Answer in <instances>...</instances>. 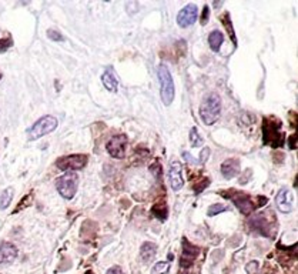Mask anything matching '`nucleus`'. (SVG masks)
<instances>
[{
	"mask_svg": "<svg viewBox=\"0 0 298 274\" xmlns=\"http://www.w3.org/2000/svg\"><path fill=\"white\" fill-rule=\"evenodd\" d=\"M221 114V97L217 93H210L200 106V119L205 126H213Z\"/></svg>",
	"mask_w": 298,
	"mask_h": 274,
	"instance_id": "obj_1",
	"label": "nucleus"
},
{
	"mask_svg": "<svg viewBox=\"0 0 298 274\" xmlns=\"http://www.w3.org/2000/svg\"><path fill=\"white\" fill-rule=\"evenodd\" d=\"M157 74H159V82H160V96L164 106H170L174 100L176 96V87H174V80L173 76L170 73V70L167 68L166 65H160L157 68Z\"/></svg>",
	"mask_w": 298,
	"mask_h": 274,
	"instance_id": "obj_2",
	"label": "nucleus"
},
{
	"mask_svg": "<svg viewBox=\"0 0 298 274\" xmlns=\"http://www.w3.org/2000/svg\"><path fill=\"white\" fill-rule=\"evenodd\" d=\"M77 187H79V176L76 171H67L63 176L56 178V189L59 194L66 200L74 197Z\"/></svg>",
	"mask_w": 298,
	"mask_h": 274,
	"instance_id": "obj_3",
	"label": "nucleus"
},
{
	"mask_svg": "<svg viewBox=\"0 0 298 274\" xmlns=\"http://www.w3.org/2000/svg\"><path fill=\"white\" fill-rule=\"evenodd\" d=\"M57 126H59V120L54 116H43L27 130V138L37 140L40 137L52 133L53 130L57 129Z\"/></svg>",
	"mask_w": 298,
	"mask_h": 274,
	"instance_id": "obj_4",
	"label": "nucleus"
},
{
	"mask_svg": "<svg viewBox=\"0 0 298 274\" xmlns=\"http://www.w3.org/2000/svg\"><path fill=\"white\" fill-rule=\"evenodd\" d=\"M281 129V123L277 122V124H272V119H264V126H263V136H264V143L265 144H271L274 147L281 146L283 144V135L280 132Z\"/></svg>",
	"mask_w": 298,
	"mask_h": 274,
	"instance_id": "obj_5",
	"label": "nucleus"
},
{
	"mask_svg": "<svg viewBox=\"0 0 298 274\" xmlns=\"http://www.w3.org/2000/svg\"><path fill=\"white\" fill-rule=\"evenodd\" d=\"M86 165H87V156H84V154H70V156L60 157L56 162L57 169H60L62 171H66V173L80 170Z\"/></svg>",
	"mask_w": 298,
	"mask_h": 274,
	"instance_id": "obj_6",
	"label": "nucleus"
},
{
	"mask_svg": "<svg viewBox=\"0 0 298 274\" xmlns=\"http://www.w3.org/2000/svg\"><path fill=\"white\" fill-rule=\"evenodd\" d=\"M234 194H223L226 199H230L231 202L235 205V207L245 214L248 216L250 213H253V210L256 208V205L251 202V197L247 194V193L243 192H232Z\"/></svg>",
	"mask_w": 298,
	"mask_h": 274,
	"instance_id": "obj_7",
	"label": "nucleus"
},
{
	"mask_svg": "<svg viewBox=\"0 0 298 274\" xmlns=\"http://www.w3.org/2000/svg\"><path fill=\"white\" fill-rule=\"evenodd\" d=\"M200 254V248L194 244H191L187 239H183L181 243V257H180V267L189 269L190 266L196 261Z\"/></svg>",
	"mask_w": 298,
	"mask_h": 274,
	"instance_id": "obj_8",
	"label": "nucleus"
},
{
	"mask_svg": "<svg viewBox=\"0 0 298 274\" xmlns=\"http://www.w3.org/2000/svg\"><path fill=\"white\" fill-rule=\"evenodd\" d=\"M108 154L114 159H123L126 156V149H127V137L124 135L111 137L106 144Z\"/></svg>",
	"mask_w": 298,
	"mask_h": 274,
	"instance_id": "obj_9",
	"label": "nucleus"
},
{
	"mask_svg": "<svg viewBox=\"0 0 298 274\" xmlns=\"http://www.w3.org/2000/svg\"><path fill=\"white\" fill-rule=\"evenodd\" d=\"M199 17V7L194 3H189L177 14V23L180 28H189Z\"/></svg>",
	"mask_w": 298,
	"mask_h": 274,
	"instance_id": "obj_10",
	"label": "nucleus"
},
{
	"mask_svg": "<svg viewBox=\"0 0 298 274\" xmlns=\"http://www.w3.org/2000/svg\"><path fill=\"white\" fill-rule=\"evenodd\" d=\"M248 227L251 232H256V233L261 234L264 237H271V223L270 220L267 219L264 214H258L254 216L253 219L248 221Z\"/></svg>",
	"mask_w": 298,
	"mask_h": 274,
	"instance_id": "obj_11",
	"label": "nucleus"
},
{
	"mask_svg": "<svg viewBox=\"0 0 298 274\" xmlns=\"http://www.w3.org/2000/svg\"><path fill=\"white\" fill-rule=\"evenodd\" d=\"M168 180H170V186L171 189L177 192L184 186V180H183V165L180 162H173L168 169Z\"/></svg>",
	"mask_w": 298,
	"mask_h": 274,
	"instance_id": "obj_12",
	"label": "nucleus"
},
{
	"mask_svg": "<svg viewBox=\"0 0 298 274\" xmlns=\"http://www.w3.org/2000/svg\"><path fill=\"white\" fill-rule=\"evenodd\" d=\"M293 202H294V197L291 192L288 189H281L278 194L275 196V205H277V208L281 211V213H291L294 206H293Z\"/></svg>",
	"mask_w": 298,
	"mask_h": 274,
	"instance_id": "obj_13",
	"label": "nucleus"
},
{
	"mask_svg": "<svg viewBox=\"0 0 298 274\" xmlns=\"http://www.w3.org/2000/svg\"><path fill=\"white\" fill-rule=\"evenodd\" d=\"M17 248L12 243L7 241H1L0 243V264H7V263H13L17 257Z\"/></svg>",
	"mask_w": 298,
	"mask_h": 274,
	"instance_id": "obj_14",
	"label": "nucleus"
},
{
	"mask_svg": "<svg viewBox=\"0 0 298 274\" xmlns=\"http://www.w3.org/2000/svg\"><path fill=\"white\" fill-rule=\"evenodd\" d=\"M221 174L223 177L231 180L240 174V162L237 159H229L221 165Z\"/></svg>",
	"mask_w": 298,
	"mask_h": 274,
	"instance_id": "obj_15",
	"label": "nucleus"
},
{
	"mask_svg": "<svg viewBox=\"0 0 298 274\" xmlns=\"http://www.w3.org/2000/svg\"><path fill=\"white\" fill-rule=\"evenodd\" d=\"M156 254H157V244H154L151 241H146V243H143V246L140 247V257L146 264H149L154 260Z\"/></svg>",
	"mask_w": 298,
	"mask_h": 274,
	"instance_id": "obj_16",
	"label": "nucleus"
},
{
	"mask_svg": "<svg viewBox=\"0 0 298 274\" xmlns=\"http://www.w3.org/2000/svg\"><path fill=\"white\" fill-rule=\"evenodd\" d=\"M101 82H103L104 87L107 89L108 92H113V93L117 92L119 80H117V77H116V74H114V71H113L111 68H107V70L103 73V76H101Z\"/></svg>",
	"mask_w": 298,
	"mask_h": 274,
	"instance_id": "obj_17",
	"label": "nucleus"
},
{
	"mask_svg": "<svg viewBox=\"0 0 298 274\" xmlns=\"http://www.w3.org/2000/svg\"><path fill=\"white\" fill-rule=\"evenodd\" d=\"M223 41H224V36H223L221 32L214 30V32L210 33V36H208V44H210V47H211L213 52H218V50H220Z\"/></svg>",
	"mask_w": 298,
	"mask_h": 274,
	"instance_id": "obj_18",
	"label": "nucleus"
},
{
	"mask_svg": "<svg viewBox=\"0 0 298 274\" xmlns=\"http://www.w3.org/2000/svg\"><path fill=\"white\" fill-rule=\"evenodd\" d=\"M13 187H7L4 189L3 192L0 193V210H6L10 203H12V199H13Z\"/></svg>",
	"mask_w": 298,
	"mask_h": 274,
	"instance_id": "obj_19",
	"label": "nucleus"
},
{
	"mask_svg": "<svg viewBox=\"0 0 298 274\" xmlns=\"http://www.w3.org/2000/svg\"><path fill=\"white\" fill-rule=\"evenodd\" d=\"M170 272V263L168 261H159L151 269V274H167Z\"/></svg>",
	"mask_w": 298,
	"mask_h": 274,
	"instance_id": "obj_20",
	"label": "nucleus"
},
{
	"mask_svg": "<svg viewBox=\"0 0 298 274\" xmlns=\"http://www.w3.org/2000/svg\"><path fill=\"white\" fill-rule=\"evenodd\" d=\"M190 143H191V146L193 147H200V146H203V138L200 137L199 135V130H197V127H193L191 130H190Z\"/></svg>",
	"mask_w": 298,
	"mask_h": 274,
	"instance_id": "obj_21",
	"label": "nucleus"
},
{
	"mask_svg": "<svg viewBox=\"0 0 298 274\" xmlns=\"http://www.w3.org/2000/svg\"><path fill=\"white\" fill-rule=\"evenodd\" d=\"M227 210V207L223 205H213L210 206V208H208V211H207V214L210 216V217H213V216H217V214H220V213H224Z\"/></svg>",
	"mask_w": 298,
	"mask_h": 274,
	"instance_id": "obj_22",
	"label": "nucleus"
},
{
	"mask_svg": "<svg viewBox=\"0 0 298 274\" xmlns=\"http://www.w3.org/2000/svg\"><path fill=\"white\" fill-rule=\"evenodd\" d=\"M223 20H224V26H226V29H229V30H230L231 40H232L234 44H237V40H235V33H234V30H232V25H231V22H230V14H224Z\"/></svg>",
	"mask_w": 298,
	"mask_h": 274,
	"instance_id": "obj_23",
	"label": "nucleus"
},
{
	"mask_svg": "<svg viewBox=\"0 0 298 274\" xmlns=\"http://www.w3.org/2000/svg\"><path fill=\"white\" fill-rule=\"evenodd\" d=\"M47 36H49V39H52V40H54V41L65 40V36H62V33H60L59 30H54V29L47 30Z\"/></svg>",
	"mask_w": 298,
	"mask_h": 274,
	"instance_id": "obj_24",
	"label": "nucleus"
},
{
	"mask_svg": "<svg viewBox=\"0 0 298 274\" xmlns=\"http://www.w3.org/2000/svg\"><path fill=\"white\" fill-rule=\"evenodd\" d=\"M13 44V40L10 37H4V39H0V53L1 52H6L7 49H10Z\"/></svg>",
	"mask_w": 298,
	"mask_h": 274,
	"instance_id": "obj_25",
	"label": "nucleus"
},
{
	"mask_svg": "<svg viewBox=\"0 0 298 274\" xmlns=\"http://www.w3.org/2000/svg\"><path fill=\"white\" fill-rule=\"evenodd\" d=\"M258 267H260V266H258V261H250V263L245 266V272L248 274H256L258 272Z\"/></svg>",
	"mask_w": 298,
	"mask_h": 274,
	"instance_id": "obj_26",
	"label": "nucleus"
},
{
	"mask_svg": "<svg viewBox=\"0 0 298 274\" xmlns=\"http://www.w3.org/2000/svg\"><path fill=\"white\" fill-rule=\"evenodd\" d=\"M163 207V214L160 216L162 217V220H166V217H167V207H166V205H162ZM153 213L156 214V216H159V213H160V206H154L153 207Z\"/></svg>",
	"mask_w": 298,
	"mask_h": 274,
	"instance_id": "obj_27",
	"label": "nucleus"
},
{
	"mask_svg": "<svg viewBox=\"0 0 298 274\" xmlns=\"http://www.w3.org/2000/svg\"><path fill=\"white\" fill-rule=\"evenodd\" d=\"M208 19H210V7L205 4L203 9V14H201V25H207L208 23Z\"/></svg>",
	"mask_w": 298,
	"mask_h": 274,
	"instance_id": "obj_28",
	"label": "nucleus"
},
{
	"mask_svg": "<svg viewBox=\"0 0 298 274\" xmlns=\"http://www.w3.org/2000/svg\"><path fill=\"white\" fill-rule=\"evenodd\" d=\"M208 156H210V149L204 147V150L201 151V154H200V160H199V163L204 165V163H205V162L208 160Z\"/></svg>",
	"mask_w": 298,
	"mask_h": 274,
	"instance_id": "obj_29",
	"label": "nucleus"
},
{
	"mask_svg": "<svg viewBox=\"0 0 298 274\" xmlns=\"http://www.w3.org/2000/svg\"><path fill=\"white\" fill-rule=\"evenodd\" d=\"M183 156H184V159H186L189 163H191V165H200V163H199V160H197L196 157H193V156H191L190 153H187V151H184V153H183Z\"/></svg>",
	"mask_w": 298,
	"mask_h": 274,
	"instance_id": "obj_30",
	"label": "nucleus"
},
{
	"mask_svg": "<svg viewBox=\"0 0 298 274\" xmlns=\"http://www.w3.org/2000/svg\"><path fill=\"white\" fill-rule=\"evenodd\" d=\"M106 274H124V273H123V270L119 267V266H113V267L108 269Z\"/></svg>",
	"mask_w": 298,
	"mask_h": 274,
	"instance_id": "obj_31",
	"label": "nucleus"
},
{
	"mask_svg": "<svg viewBox=\"0 0 298 274\" xmlns=\"http://www.w3.org/2000/svg\"><path fill=\"white\" fill-rule=\"evenodd\" d=\"M297 147V136L296 135H293V136L290 137V149L291 150H294Z\"/></svg>",
	"mask_w": 298,
	"mask_h": 274,
	"instance_id": "obj_32",
	"label": "nucleus"
},
{
	"mask_svg": "<svg viewBox=\"0 0 298 274\" xmlns=\"http://www.w3.org/2000/svg\"><path fill=\"white\" fill-rule=\"evenodd\" d=\"M0 79H1V71H0Z\"/></svg>",
	"mask_w": 298,
	"mask_h": 274,
	"instance_id": "obj_33",
	"label": "nucleus"
}]
</instances>
